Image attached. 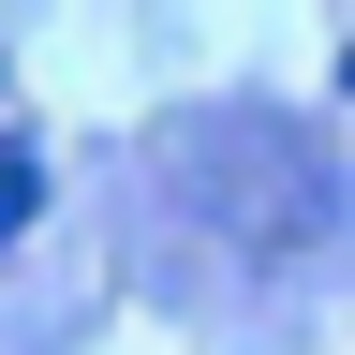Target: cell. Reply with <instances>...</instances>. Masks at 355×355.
Here are the masks:
<instances>
[{
  "label": "cell",
  "mask_w": 355,
  "mask_h": 355,
  "mask_svg": "<svg viewBox=\"0 0 355 355\" xmlns=\"http://www.w3.org/2000/svg\"><path fill=\"white\" fill-rule=\"evenodd\" d=\"M30 207H44V163H30V148H0V237H15Z\"/></svg>",
  "instance_id": "6da1fadb"
}]
</instances>
